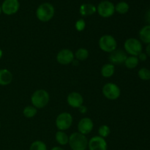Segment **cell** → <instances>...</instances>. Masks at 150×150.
Here are the masks:
<instances>
[{
	"instance_id": "6da1fadb",
	"label": "cell",
	"mask_w": 150,
	"mask_h": 150,
	"mask_svg": "<svg viewBox=\"0 0 150 150\" xmlns=\"http://www.w3.org/2000/svg\"><path fill=\"white\" fill-rule=\"evenodd\" d=\"M88 139L86 136L76 132L69 136V146L72 150H86L88 148Z\"/></svg>"
},
{
	"instance_id": "7a4b0ae2",
	"label": "cell",
	"mask_w": 150,
	"mask_h": 150,
	"mask_svg": "<svg viewBox=\"0 0 150 150\" xmlns=\"http://www.w3.org/2000/svg\"><path fill=\"white\" fill-rule=\"evenodd\" d=\"M55 13L54 6L48 2L40 4L36 10V16L41 22H48L53 18Z\"/></svg>"
},
{
	"instance_id": "3957f363",
	"label": "cell",
	"mask_w": 150,
	"mask_h": 150,
	"mask_svg": "<svg viewBox=\"0 0 150 150\" xmlns=\"http://www.w3.org/2000/svg\"><path fill=\"white\" fill-rule=\"evenodd\" d=\"M49 94L45 89L36 90L31 97V103L32 105L38 109L46 106L49 103Z\"/></svg>"
},
{
	"instance_id": "277c9868",
	"label": "cell",
	"mask_w": 150,
	"mask_h": 150,
	"mask_svg": "<svg viewBox=\"0 0 150 150\" xmlns=\"http://www.w3.org/2000/svg\"><path fill=\"white\" fill-rule=\"evenodd\" d=\"M124 48L127 54H130V56H134V57H138L143 50L141 41L133 38L126 40L124 43Z\"/></svg>"
},
{
	"instance_id": "5b68a950",
	"label": "cell",
	"mask_w": 150,
	"mask_h": 150,
	"mask_svg": "<svg viewBox=\"0 0 150 150\" xmlns=\"http://www.w3.org/2000/svg\"><path fill=\"white\" fill-rule=\"evenodd\" d=\"M99 46L104 52L111 53L117 49V42L112 35H105L100 38Z\"/></svg>"
},
{
	"instance_id": "8992f818",
	"label": "cell",
	"mask_w": 150,
	"mask_h": 150,
	"mask_svg": "<svg viewBox=\"0 0 150 150\" xmlns=\"http://www.w3.org/2000/svg\"><path fill=\"white\" fill-rule=\"evenodd\" d=\"M55 123L59 130L64 131L71 127L73 124V117L70 113H61L56 119Z\"/></svg>"
},
{
	"instance_id": "52a82bcc",
	"label": "cell",
	"mask_w": 150,
	"mask_h": 150,
	"mask_svg": "<svg viewBox=\"0 0 150 150\" xmlns=\"http://www.w3.org/2000/svg\"><path fill=\"white\" fill-rule=\"evenodd\" d=\"M103 94L110 100H115L118 99L121 95L120 88L116 83H107L103 87Z\"/></svg>"
},
{
	"instance_id": "ba28073f",
	"label": "cell",
	"mask_w": 150,
	"mask_h": 150,
	"mask_svg": "<svg viewBox=\"0 0 150 150\" xmlns=\"http://www.w3.org/2000/svg\"><path fill=\"white\" fill-rule=\"evenodd\" d=\"M97 12L101 17L110 18L115 13V5L108 0L102 1L97 7Z\"/></svg>"
},
{
	"instance_id": "9c48e42d",
	"label": "cell",
	"mask_w": 150,
	"mask_h": 150,
	"mask_svg": "<svg viewBox=\"0 0 150 150\" xmlns=\"http://www.w3.org/2000/svg\"><path fill=\"white\" fill-rule=\"evenodd\" d=\"M75 59L74 53L70 49L64 48L59 51L57 55V61L62 65H67L73 62Z\"/></svg>"
},
{
	"instance_id": "30bf717a",
	"label": "cell",
	"mask_w": 150,
	"mask_h": 150,
	"mask_svg": "<svg viewBox=\"0 0 150 150\" xmlns=\"http://www.w3.org/2000/svg\"><path fill=\"white\" fill-rule=\"evenodd\" d=\"M1 7V12L7 16H11L18 11L20 4L18 0H4Z\"/></svg>"
},
{
	"instance_id": "8fae6325",
	"label": "cell",
	"mask_w": 150,
	"mask_h": 150,
	"mask_svg": "<svg viewBox=\"0 0 150 150\" xmlns=\"http://www.w3.org/2000/svg\"><path fill=\"white\" fill-rule=\"evenodd\" d=\"M89 150H107L108 144L105 139L99 136H93L88 142Z\"/></svg>"
},
{
	"instance_id": "7c38bea8",
	"label": "cell",
	"mask_w": 150,
	"mask_h": 150,
	"mask_svg": "<svg viewBox=\"0 0 150 150\" xmlns=\"http://www.w3.org/2000/svg\"><path fill=\"white\" fill-rule=\"evenodd\" d=\"M127 58V53H126L125 51L120 49H116L115 51H114L113 52L110 53L108 59H109L111 64L114 65V64H124Z\"/></svg>"
},
{
	"instance_id": "4fadbf2b",
	"label": "cell",
	"mask_w": 150,
	"mask_h": 150,
	"mask_svg": "<svg viewBox=\"0 0 150 150\" xmlns=\"http://www.w3.org/2000/svg\"><path fill=\"white\" fill-rule=\"evenodd\" d=\"M93 121L90 118H88V117H84V118L81 119L79 121V124H78L79 133H81V134L84 135V136L90 133L92 131V130H93Z\"/></svg>"
},
{
	"instance_id": "5bb4252c",
	"label": "cell",
	"mask_w": 150,
	"mask_h": 150,
	"mask_svg": "<svg viewBox=\"0 0 150 150\" xmlns=\"http://www.w3.org/2000/svg\"><path fill=\"white\" fill-rule=\"evenodd\" d=\"M67 102L72 108H79L83 103V96L77 92H73L67 95Z\"/></svg>"
},
{
	"instance_id": "9a60e30c",
	"label": "cell",
	"mask_w": 150,
	"mask_h": 150,
	"mask_svg": "<svg viewBox=\"0 0 150 150\" xmlns=\"http://www.w3.org/2000/svg\"><path fill=\"white\" fill-rule=\"evenodd\" d=\"M13 81V74L7 69L0 70V85L7 86Z\"/></svg>"
},
{
	"instance_id": "2e32d148",
	"label": "cell",
	"mask_w": 150,
	"mask_h": 150,
	"mask_svg": "<svg viewBox=\"0 0 150 150\" xmlns=\"http://www.w3.org/2000/svg\"><path fill=\"white\" fill-rule=\"evenodd\" d=\"M97 12V7L94 4H89V3H86L81 5L80 9H79V13L83 16H92L95 14Z\"/></svg>"
},
{
	"instance_id": "e0dca14e",
	"label": "cell",
	"mask_w": 150,
	"mask_h": 150,
	"mask_svg": "<svg viewBox=\"0 0 150 150\" xmlns=\"http://www.w3.org/2000/svg\"><path fill=\"white\" fill-rule=\"evenodd\" d=\"M139 38L144 43H150V25H146L139 31Z\"/></svg>"
},
{
	"instance_id": "ac0fdd59",
	"label": "cell",
	"mask_w": 150,
	"mask_h": 150,
	"mask_svg": "<svg viewBox=\"0 0 150 150\" xmlns=\"http://www.w3.org/2000/svg\"><path fill=\"white\" fill-rule=\"evenodd\" d=\"M115 73V66L112 64H105L101 68V75L104 78H111Z\"/></svg>"
},
{
	"instance_id": "d6986e66",
	"label": "cell",
	"mask_w": 150,
	"mask_h": 150,
	"mask_svg": "<svg viewBox=\"0 0 150 150\" xmlns=\"http://www.w3.org/2000/svg\"><path fill=\"white\" fill-rule=\"evenodd\" d=\"M56 142L61 146H65L69 142V136L64 131L59 130L55 135Z\"/></svg>"
},
{
	"instance_id": "ffe728a7",
	"label": "cell",
	"mask_w": 150,
	"mask_h": 150,
	"mask_svg": "<svg viewBox=\"0 0 150 150\" xmlns=\"http://www.w3.org/2000/svg\"><path fill=\"white\" fill-rule=\"evenodd\" d=\"M139 60L137 57L130 56V57H127V58L126 59L124 64L127 68L130 69V70H131V69L136 68V67L138 66V64H139Z\"/></svg>"
},
{
	"instance_id": "44dd1931",
	"label": "cell",
	"mask_w": 150,
	"mask_h": 150,
	"mask_svg": "<svg viewBox=\"0 0 150 150\" xmlns=\"http://www.w3.org/2000/svg\"><path fill=\"white\" fill-rule=\"evenodd\" d=\"M129 4L125 1H120L115 5V12L119 14H126L129 11Z\"/></svg>"
},
{
	"instance_id": "7402d4cb",
	"label": "cell",
	"mask_w": 150,
	"mask_h": 150,
	"mask_svg": "<svg viewBox=\"0 0 150 150\" xmlns=\"http://www.w3.org/2000/svg\"><path fill=\"white\" fill-rule=\"evenodd\" d=\"M74 55L76 59L79 61H84L89 57V51L84 48H81L76 51Z\"/></svg>"
},
{
	"instance_id": "603a6c76",
	"label": "cell",
	"mask_w": 150,
	"mask_h": 150,
	"mask_svg": "<svg viewBox=\"0 0 150 150\" xmlns=\"http://www.w3.org/2000/svg\"><path fill=\"white\" fill-rule=\"evenodd\" d=\"M38 113V109L33 105H27L23 108V114L26 118H33Z\"/></svg>"
},
{
	"instance_id": "cb8c5ba5",
	"label": "cell",
	"mask_w": 150,
	"mask_h": 150,
	"mask_svg": "<svg viewBox=\"0 0 150 150\" xmlns=\"http://www.w3.org/2000/svg\"><path fill=\"white\" fill-rule=\"evenodd\" d=\"M29 150H48V149L45 142L37 140L31 144Z\"/></svg>"
},
{
	"instance_id": "d4e9b609",
	"label": "cell",
	"mask_w": 150,
	"mask_h": 150,
	"mask_svg": "<svg viewBox=\"0 0 150 150\" xmlns=\"http://www.w3.org/2000/svg\"><path fill=\"white\" fill-rule=\"evenodd\" d=\"M138 76L142 80H150V70L146 67H142L138 72Z\"/></svg>"
},
{
	"instance_id": "484cf974",
	"label": "cell",
	"mask_w": 150,
	"mask_h": 150,
	"mask_svg": "<svg viewBox=\"0 0 150 150\" xmlns=\"http://www.w3.org/2000/svg\"><path fill=\"white\" fill-rule=\"evenodd\" d=\"M110 133H111V129H110V127L108 125H101L99 127V129H98L99 136L103 138V139L108 137L110 135Z\"/></svg>"
},
{
	"instance_id": "4316f807",
	"label": "cell",
	"mask_w": 150,
	"mask_h": 150,
	"mask_svg": "<svg viewBox=\"0 0 150 150\" xmlns=\"http://www.w3.org/2000/svg\"><path fill=\"white\" fill-rule=\"evenodd\" d=\"M75 27L78 32H82L84 30L85 27H86V22L83 19H79L75 24Z\"/></svg>"
},
{
	"instance_id": "83f0119b",
	"label": "cell",
	"mask_w": 150,
	"mask_h": 150,
	"mask_svg": "<svg viewBox=\"0 0 150 150\" xmlns=\"http://www.w3.org/2000/svg\"><path fill=\"white\" fill-rule=\"evenodd\" d=\"M137 57H138V59H139V61H142V62L146 61L148 58V57H147V55H146V53H144V52H142L141 54H139V56H138Z\"/></svg>"
},
{
	"instance_id": "f1b7e54d",
	"label": "cell",
	"mask_w": 150,
	"mask_h": 150,
	"mask_svg": "<svg viewBox=\"0 0 150 150\" xmlns=\"http://www.w3.org/2000/svg\"><path fill=\"white\" fill-rule=\"evenodd\" d=\"M79 109V112L81 113V114H86V113L87 112V107H86V105H82Z\"/></svg>"
},
{
	"instance_id": "f546056e",
	"label": "cell",
	"mask_w": 150,
	"mask_h": 150,
	"mask_svg": "<svg viewBox=\"0 0 150 150\" xmlns=\"http://www.w3.org/2000/svg\"><path fill=\"white\" fill-rule=\"evenodd\" d=\"M145 20L148 23V25H150V9L146 13V15H145Z\"/></svg>"
},
{
	"instance_id": "4dcf8cb0",
	"label": "cell",
	"mask_w": 150,
	"mask_h": 150,
	"mask_svg": "<svg viewBox=\"0 0 150 150\" xmlns=\"http://www.w3.org/2000/svg\"><path fill=\"white\" fill-rule=\"evenodd\" d=\"M146 54L147 57H150V43L148 44L147 46L146 47Z\"/></svg>"
},
{
	"instance_id": "1f68e13d",
	"label": "cell",
	"mask_w": 150,
	"mask_h": 150,
	"mask_svg": "<svg viewBox=\"0 0 150 150\" xmlns=\"http://www.w3.org/2000/svg\"><path fill=\"white\" fill-rule=\"evenodd\" d=\"M51 150H64V149H63V148L60 147V146H54V147H53Z\"/></svg>"
},
{
	"instance_id": "d6a6232c",
	"label": "cell",
	"mask_w": 150,
	"mask_h": 150,
	"mask_svg": "<svg viewBox=\"0 0 150 150\" xmlns=\"http://www.w3.org/2000/svg\"><path fill=\"white\" fill-rule=\"evenodd\" d=\"M79 60H77V59H74V60H73V62H72V63H73V65H79Z\"/></svg>"
},
{
	"instance_id": "836d02e7",
	"label": "cell",
	"mask_w": 150,
	"mask_h": 150,
	"mask_svg": "<svg viewBox=\"0 0 150 150\" xmlns=\"http://www.w3.org/2000/svg\"><path fill=\"white\" fill-rule=\"evenodd\" d=\"M2 55H3V52L2 51H1V49H0V59H1V57H2Z\"/></svg>"
},
{
	"instance_id": "e575fe53",
	"label": "cell",
	"mask_w": 150,
	"mask_h": 150,
	"mask_svg": "<svg viewBox=\"0 0 150 150\" xmlns=\"http://www.w3.org/2000/svg\"><path fill=\"white\" fill-rule=\"evenodd\" d=\"M1 5H0V15H1Z\"/></svg>"
},
{
	"instance_id": "d590c367",
	"label": "cell",
	"mask_w": 150,
	"mask_h": 150,
	"mask_svg": "<svg viewBox=\"0 0 150 150\" xmlns=\"http://www.w3.org/2000/svg\"><path fill=\"white\" fill-rule=\"evenodd\" d=\"M0 128H1V124H0Z\"/></svg>"
}]
</instances>
